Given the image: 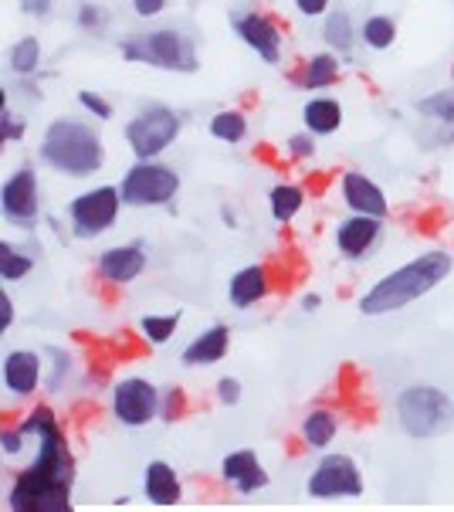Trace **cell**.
Masks as SVG:
<instances>
[{
  "mask_svg": "<svg viewBox=\"0 0 454 512\" xmlns=\"http://www.w3.org/2000/svg\"><path fill=\"white\" fill-rule=\"evenodd\" d=\"M109 150L102 129L89 116H55L41 129L38 163L65 180H92L106 170Z\"/></svg>",
  "mask_w": 454,
  "mask_h": 512,
  "instance_id": "1",
  "label": "cell"
},
{
  "mask_svg": "<svg viewBox=\"0 0 454 512\" xmlns=\"http://www.w3.org/2000/svg\"><path fill=\"white\" fill-rule=\"evenodd\" d=\"M454 272V255L448 248H431L424 255L410 258L407 265L387 272L360 295V312L363 316H390L400 312L410 302L424 299L427 292H434L444 285Z\"/></svg>",
  "mask_w": 454,
  "mask_h": 512,
  "instance_id": "2",
  "label": "cell"
},
{
  "mask_svg": "<svg viewBox=\"0 0 454 512\" xmlns=\"http://www.w3.org/2000/svg\"><path fill=\"white\" fill-rule=\"evenodd\" d=\"M119 58L129 65H146L156 72L173 75H197L200 72V51L197 41L183 28H150L139 34H126L116 41Z\"/></svg>",
  "mask_w": 454,
  "mask_h": 512,
  "instance_id": "3",
  "label": "cell"
},
{
  "mask_svg": "<svg viewBox=\"0 0 454 512\" xmlns=\"http://www.w3.org/2000/svg\"><path fill=\"white\" fill-rule=\"evenodd\" d=\"M183 126H187V119L180 109L167 106V102H143L122 123V140H126L133 160H160L163 153L180 143Z\"/></svg>",
  "mask_w": 454,
  "mask_h": 512,
  "instance_id": "4",
  "label": "cell"
},
{
  "mask_svg": "<svg viewBox=\"0 0 454 512\" xmlns=\"http://www.w3.org/2000/svg\"><path fill=\"white\" fill-rule=\"evenodd\" d=\"M122 201L133 211H153V207H170L180 197L183 177L177 167L163 160H133L119 177Z\"/></svg>",
  "mask_w": 454,
  "mask_h": 512,
  "instance_id": "5",
  "label": "cell"
},
{
  "mask_svg": "<svg viewBox=\"0 0 454 512\" xmlns=\"http://www.w3.org/2000/svg\"><path fill=\"white\" fill-rule=\"evenodd\" d=\"M122 207H126V201H122L119 184H95L78 190L72 201L65 204L68 231L82 241L102 238V234L119 224Z\"/></svg>",
  "mask_w": 454,
  "mask_h": 512,
  "instance_id": "6",
  "label": "cell"
},
{
  "mask_svg": "<svg viewBox=\"0 0 454 512\" xmlns=\"http://www.w3.org/2000/svg\"><path fill=\"white\" fill-rule=\"evenodd\" d=\"M397 421L410 438H434L454 424V404L444 390L431 384H414L400 390Z\"/></svg>",
  "mask_w": 454,
  "mask_h": 512,
  "instance_id": "7",
  "label": "cell"
},
{
  "mask_svg": "<svg viewBox=\"0 0 454 512\" xmlns=\"http://www.w3.org/2000/svg\"><path fill=\"white\" fill-rule=\"evenodd\" d=\"M0 214L17 231H34L45 221V190H41L38 167L21 163V167L7 170L4 184H0Z\"/></svg>",
  "mask_w": 454,
  "mask_h": 512,
  "instance_id": "8",
  "label": "cell"
},
{
  "mask_svg": "<svg viewBox=\"0 0 454 512\" xmlns=\"http://www.w3.org/2000/svg\"><path fill=\"white\" fill-rule=\"evenodd\" d=\"M68 489L72 485L58 482L45 468L31 465L14 479L7 502H11V512H72Z\"/></svg>",
  "mask_w": 454,
  "mask_h": 512,
  "instance_id": "9",
  "label": "cell"
},
{
  "mask_svg": "<svg viewBox=\"0 0 454 512\" xmlns=\"http://www.w3.org/2000/svg\"><path fill=\"white\" fill-rule=\"evenodd\" d=\"M231 31L238 34V41L258 62H265L268 68L282 65L285 34L272 14L258 11V7H238V11H231Z\"/></svg>",
  "mask_w": 454,
  "mask_h": 512,
  "instance_id": "10",
  "label": "cell"
},
{
  "mask_svg": "<svg viewBox=\"0 0 454 512\" xmlns=\"http://www.w3.org/2000/svg\"><path fill=\"white\" fill-rule=\"evenodd\" d=\"M163 394L146 377H122L112 390V414L126 428H143L160 414Z\"/></svg>",
  "mask_w": 454,
  "mask_h": 512,
  "instance_id": "11",
  "label": "cell"
},
{
  "mask_svg": "<svg viewBox=\"0 0 454 512\" xmlns=\"http://www.w3.org/2000/svg\"><path fill=\"white\" fill-rule=\"evenodd\" d=\"M309 496L316 499H339V496H363V479L353 458L326 455L309 475Z\"/></svg>",
  "mask_w": 454,
  "mask_h": 512,
  "instance_id": "12",
  "label": "cell"
},
{
  "mask_svg": "<svg viewBox=\"0 0 454 512\" xmlns=\"http://www.w3.org/2000/svg\"><path fill=\"white\" fill-rule=\"evenodd\" d=\"M339 201L346 204L349 214H370V218H383L390 214L387 190L366 170H343L339 173Z\"/></svg>",
  "mask_w": 454,
  "mask_h": 512,
  "instance_id": "13",
  "label": "cell"
},
{
  "mask_svg": "<svg viewBox=\"0 0 454 512\" xmlns=\"http://www.w3.org/2000/svg\"><path fill=\"white\" fill-rule=\"evenodd\" d=\"M383 238V218H370V214H346L343 221H336L333 241L336 251L346 262H363L373 255V248Z\"/></svg>",
  "mask_w": 454,
  "mask_h": 512,
  "instance_id": "14",
  "label": "cell"
},
{
  "mask_svg": "<svg viewBox=\"0 0 454 512\" xmlns=\"http://www.w3.org/2000/svg\"><path fill=\"white\" fill-rule=\"evenodd\" d=\"M146 265H150L146 248L139 245V241H126V245H109L106 251H99V258H95V275L109 285H129L146 272Z\"/></svg>",
  "mask_w": 454,
  "mask_h": 512,
  "instance_id": "15",
  "label": "cell"
},
{
  "mask_svg": "<svg viewBox=\"0 0 454 512\" xmlns=\"http://www.w3.org/2000/svg\"><path fill=\"white\" fill-rule=\"evenodd\" d=\"M41 377H45V363L31 350H11L4 357V367H0L4 390L14 397H31L34 390H38Z\"/></svg>",
  "mask_w": 454,
  "mask_h": 512,
  "instance_id": "16",
  "label": "cell"
},
{
  "mask_svg": "<svg viewBox=\"0 0 454 512\" xmlns=\"http://www.w3.org/2000/svg\"><path fill=\"white\" fill-rule=\"evenodd\" d=\"M339 78H343V55L322 48L295 68L292 82L299 85L302 92H329L333 85H339Z\"/></svg>",
  "mask_w": 454,
  "mask_h": 512,
  "instance_id": "17",
  "label": "cell"
},
{
  "mask_svg": "<svg viewBox=\"0 0 454 512\" xmlns=\"http://www.w3.org/2000/svg\"><path fill=\"white\" fill-rule=\"evenodd\" d=\"M268 292H272V275H268V268L261 262L244 265L227 279V299H231L234 309L258 306V302L268 299Z\"/></svg>",
  "mask_w": 454,
  "mask_h": 512,
  "instance_id": "18",
  "label": "cell"
},
{
  "mask_svg": "<svg viewBox=\"0 0 454 512\" xmlns=\"http://www.w3.org/2000/svg\"><path fill=\"white\" fill-rule=\"evenodd\" d=\"M302 129H309L312 136L326 140V136H336L346 123V109L336 95H312V99L302 102Z\"/></svg>",
  "mask_w": 454,
  "mask_h": 512,
  "instance_id": "19",
  "label": "cell"
},
{
  "mask_svg": "<svg viewBox=\"0 0 454 512\" xmlns=\"http://www.w3.org/2000/svg\"><path fill=\"white\" fill-rule=\"evenodd\" d=\"M221 475H224V482H231L234 489L241 492V496H251V492H258V489H265V485H268V472L261 468L258 455L251 448L231 451V455L224 458V465H221Z\"/></svg>",
  "mask_w": 454,
  "mask_h": 512,
  "instance_id": "20",
  "label": "cell"
},
{
  "mask_svg": "<svg viewBox=\"0 0 454 512\" xmlns=\"http://www.w3.org/2000/svg\"><path fill=\"white\" fill-rule=\"evenodd\" d=\"M227 350H231V329L217 323L183 346L180 363L183 367H211V363H221L227 357Z\"/></svg>",
  "mask_w": 454,
  "mask_h": 512,
  "instance_id": "21",
  "label": "cell"
},
{
  "mask_svg": "<svg viewBox=\"0 0 454 512\" xmlns=\"http://www.w3.org/2000/svg\"><path fill=\"white\" fill-rule=\"evenodd\" d=\"M319 38L322 45L329 51H336V55H353V48L360 45V24H356L353 11H346V7H333L326 17H322L319 24Z\"/></svg>",
  "mask_w": 454,
  "mask_h": 512,
  "instance_id": "22",
  "label": "cell"
},
{
  "mask_svg": "<svg viewBox=\"0 0 454 512\" xmlns=\"http://www.w3.org/2000/svg\"><path fill=\"white\" fill-rule=\"evenodd\" d=\"M400 38V24L394 14L387 11H373L360 21V45L373 55H387Z\"/></svg>",
  "mask_w": 454,
  "mask_h": 512,
  "instance_id": "23",
  "label": "cell"
},
{
  "mask_svg": "<svg viewBox=\"0 0 454 512\" xmlns=\"http://www.w3.org/2000/svg\"><path fill=\"white\" fill-rule=\"evenodd\" d=\"M41 65H45V45L38 34H21L7 48V72L14 78H38Z\"/></svg>",
  "mask_w": 454,
  "mask_h": 512,
  "instance_id": "24",
  "label": "cell"
},
{
  "mask_svg": "<svg viewBox=\"0 0 454 512\" xmlns=\"http://www.w3.org/2000/svg\"><path fill=\"white\" fill-rule=\"evenodd\" d=\"M248 133H251V123H248V112L244 109L224 106L207 116V136L224 146H241L248 140Z\"/></svg>",
  "mask_w": 454,
  "mask_h": 512,
  "instance_id": "25",
  "label": "cell"
},
{
  "mask_svg": "<svg viewBox=\"0 0 454 512\" xmlns=\"http://www.w3.org/2000/svg\"><path fill=\"white\" fill-rule=\"evenodd\" d=\"M305 207V190L292 180H278V184L268 187V214H272L275 224H292L302 214Z\"/></svg>",
  "mask_w": 454,
  "mask_h": 512,
  "instance_id": "26",
  "label": "cell"
},
{
  "mask_svg": "<svg viewBox=\"0 0 454 512\" xmlns=\"http://www.w3.org/2000/svg\"><path fill=\"white\" fill-rule=\"evenodd\" d=\"M143 492L156 506H173L180 502V479L167 462H150L143 472Z\"/></svg>",
  "mask_w": 454,
  "mask_h": 512,
  "instance_id": "27",
  "label": "cell"
},
{
  "mask_svg": "<svg viewBox=\"0 0 454 512\" xmlns=\"http://www.w3.org/2000/svg\"><path fill=\"white\" fill-rule=\"evenodd\" d=\"M34 265H38V255L28 248H21L17 241H0V279H4L7 285L28 279V275L34 272Z\"/></svg>",
  "mask_w": 454,
  "mask_h": 512,
  "instance_id": "28",
  "label": "cell"
},
{
  "mask_svg": "<svg viewBox=\"0 0 454 512\" xmlns=\"http://www.w3.org/2000/svg\"><path fill=\"white\" fill-rule=\"evenodd\" d=\"M336 431H339V418L333 411H326V407L309 411V414H305V421H302V438H305V445H309V448L333 445Z\"/></svg>",
  "mask_w": 454,
  "mask_h": 512,
  "instance_id": "29",
  "label": "cell"
},
{
  "mask_svg": "<svg viewBox=\"0 0 454 512\" xmlns=\"http://www.w3.org/2000/svg\"><path fill=\"white\" fill-rule=\"evenodd\" d=\"M414 109H417V116L431 119V123H438V126H454V85L451 89L427 92L424 99L414 102Z\"/></svg>",
  "mask_w": 454,
  "mask_h": 512,
  "instance_id": "30",
  "label": "cell"
},
{
  "mask_svg": "<svg viewBox=\"0 0 454 512\" xmlns=\"http://www.w3.org/2000/svg\"><path fill=\"white\" fill-rule=\"evenodd\" d=\"M180 312H146L143 319H139V333H143L146 343L153 346H163L173 340V333L180 329Z\"/></svg>",
  "mask_w": 454,
  "mask_h": 512,
  "instance_id": "31",
  "label": "cell"
},
{
  "mask_svg": "<svg viewBox=\"0 0 454 512\" xmlns=\"http://www.w3.org/2000/svg\"><path fill=\"white\" fill-rule=\"evenodd\" d=\"M75 24H78V31L99 38V34H106V28L112 24V14L102 4H95V0H82L75 11Z\"/></svg>",
  "mask_w": 454,
  "mask_h": 512,
  "instance_id": "32",
  "label": "cell"
},
{
  "mask_svg": "<svg viewBox=\"0 0 454 512\" xmlns=\"http://www.w3.org/2000/svg\"><path fill=\"white\" fill-rule=\"evenodd\" d=\"M75 102L85 116L95 119V123H112V119H116V106H112V99L102 92H95V89H78Z\"/></svg>",
  "mask_w": 454,
  "mask_h": 512,
  "instance_id": "33",
  "label": "cell"
},
{
  "mask_svg": "<svg viewBox=\"0 0 454 512\" xmlns=\"http://www.w3.org/2000/svg\"><path fill=\"white\" fill-rule=\"evenodd\" d=\"M24 136H28V119L11 109V102L4 99V106H0V146L21 143Z\"/></svg>",
  "mask_w": 454,
  "mask_h": 512,
  "instance_id": "34",
  "label": "cell"
},
{
  "mask_svg": "<svg viewBox=\"0 0 454 512\" xmlns=\"http://www.w3.org/2000/svg\"><path fill=\"white\" fill-rule=\"evenodd\" d=\"M319 153V136H312L309 129L285 136V156L288 160H312Z\"/></svg>",
  "mask_w": 454,
  "mask_h": 512,
  "instance_id": "35",
  "label": "cell"
},
{
  "mask_svg": "<svg viewBox=\"0 0 454 512\" xmlns=\"http://www.w3.org/2000/svg\"><path fill=\"white\" fill-rule=\"evenodd\" d=\"M292 7L305 21H322V17L333 11V0H292Z\"/></svg>",
  "mask_w": 454,
  "mask_h": 512,
  "instance_id": "36",
  "label": "cell"
},
{
  "mask_svg": "<svg viewBox=\"0 0 454 512\" xmlns=\"http://www.w3.org/2000/svg\"><path fill=\"white\" fill-rule=\"evenodd\" d=\"M167 7H170V0H129V11H133L139 21H156Z\"/></svg>",
  "mask_w": 454,
  "mask_h": 512,
  "instance_id": "37",
  "label": "cell"
},
{
  "mask_svg": "<svg viewBox=\"0 0 454 512\" xmlns=\"http://www.w3.org/2000/svg\"><path fill=\"white\" fill-rule=\"evenodd\" d=\"M163 394H167V397H163V404H160V414L173 424L183 414V390L170 387V390H163Z\"/></svg>",
  "mask_w": 454,
  "mask_h": 512,
  "instance_id": "38",
  "label": "cell"
},
{
  "mask_svg": "<svg viewBox=\"0 0 454 512\" xmlns=\"http://www.w3.org/2000/svg\"><path fill=\"white\" fill-rule=\"evenodd\" d=\"M217 401L227 404V407H234L241 401V380L238 377H221L217 380Z\"/></svg>",
  "mask_w": 454,
  "mask_h": 512,
  "instance_id": "39",
  "label": "cell"
},
{
  "mask_svg": "<svg viewBox=\"0 0 454 512\" xmlns=\"http://www.w3.org/2000/svg\"><path fill=\"white\" fill-rule=\"evenodd\" d=\"M17 7H21L28 17H38V21H45L51 14V7H55V0H17Z\"/></svg>",
  "mask_w": 454,
  "mask_h": 512,
  "instance_id": "40",
  "label": "cell"
},
{
  "mask_svg": "<svg viewBox=\"0 0 454 512\" xmlns=\"http://www.w3.org/2000/svg\"><path fill=\"white\" fill-rule=\"evenodd\" d=\"M11 323H14V302H11V295L7 292H0V329H11Z\"/></svg>",
  "mask_w": 454,
  "mask_h": 512,
  "instance_id": "41",
  "label": "cell"
},
{
  "mask_svg": "<svg viewBox=\"0 0 454 512\" xmlns=\"http://www.w3.org/2000/svg\"><path fill=\"white\" fill-rule=\"evenodd\" d=\"M21 441H24V431L21 428L4 431V451H7V455H17V451H21Z\"/></svg>",
  "mask_w": 454,
  "mask_h": 512,
  "instance_id": "42",
  "label": "cell"
},
{
  "mask_svg": "<svg viewBox=\"0 0 454 512\" xmlns=\"http://www.w3.org/2000/svg\"><path fill=\"white\" fill-rule=\"evenodd\" d=\"M217 218H221L227 228H238V214H234L231 204H221V211H217Z\"/></svg>",
  "mask_w": 454,
  "mask_h": 512,
  "instance_id": "43",
  "label": "cell"
},
{
  "mask_svg": "<svg viewBox=\"0 0 454 512\" xmlns=\"http://www.w3.org/2000/svg\"><path fill=\"white\" fill-rule=\"evenodd\" d=\"M319 306H322V295H319V292L302 295V309H305V312H319Z\"/></svg>",
  "mask_w": 454,
  "mask_h": 512,
  "instance_id": "44",
  "label": "cell"
},
{
  "mask_svg": "<svg viewBox=\"0 0 454 512\" xmlns=\"http://www.w3.org/2000/svg\"><path fill=\"white\" fill-rule=\"evenodd\" d=\"M448 75H451V85H454V62H451V68H448Z\"/></svg>",
  "mask_w": 454,
  "mask_h": 512,
  "instance_id": "45",
  "label": "cell"
},
{
  "mask_svg": "<svg viewBox=\"0 0 454 512\" xmlns=\"http://www.w3.org/2000/svg\"><path fill=\"white\" fill-rule=\"evenodd\" d=\"M55 4H58V0H55Z\"/></svg>",
  "mask_w": 454,
  "mask_h": 512,
  "instance_id": "46",
  "label": "cell"
}]
</instances>
